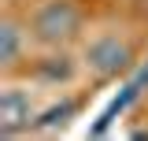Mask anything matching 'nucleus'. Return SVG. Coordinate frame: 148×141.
Listing matches in <instances>:
<instances>
[{
	"instance_id": "obj_1",
	"label": "nucleus",
	"mask_w": 148,
	"mask_h": 141,
	"mask_svg": "<svg viewBox=\"0 0 148 141\" xmlns=\"http://www.w3.org/2000/svg\"><path fill=\"white\" fill-rule=\"evenodd\" d=\"M74 26H78V15H74L71 4H52V8H45L37 15V30H41V37H48V41L67 37Z\"/></svg>"
},
{
	"instance_id": "obj_2",
	"label": "nucleus",
	"mask_w": 148,
	"mask_h": 141,
	"mask_svg": "<svg viewBox=\"0 0 148 141\" xmlns=\"http://www.w3.org/2000/svg\"><path fill=\"white\" fill-rule=\"evenodd\" d=\"M126 48H119L115 41H108V45H100V48H92V63L100 70H119V67H126Z\"/></svg>"
},
{
	"instance_id": "obj_3",
	"label": "nucleus",
	"mask_w": 148,
	"mask_h": 141,
	"mask_svg": "<svg viewBox=\"0 0 148 141\" xmlns=\"http://www.w3.org/2000/svg\"><path fill=\"white\" fill-rule=\"evenodd\" d=\"M11 56H15V26H4V59L11 63Z\"/></svg>"
}]
</instances>
